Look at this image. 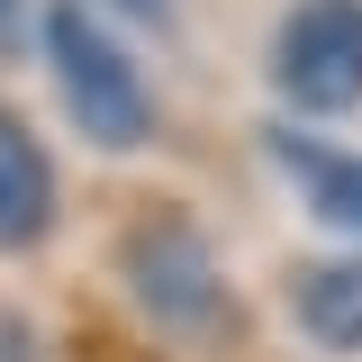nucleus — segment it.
<instances>
[{
  "label": "nucleus",
  "instance_id": "f257e3e1",
  "mask_svg": "<svg viewBox=\"0 0 362 362\" xmlns=\"http://www.w3.org/2000/svg\"><path fill=\"white\" fill-rule=\"evenodd\" d=\"M37 37H45V64H54V90H64L73 127L90 145H109V154H145L163 118H154V82H145V64L118 45V28L90 0H45Z\"/></svg>",
  "mask_w": 362,
  "mask_h": 362
},
{
  "label": "nucleus",
  "instance_id": "f03ea898",
  "mask_svg": "<svg viewBox=\"0 0 362 362\" xmlns=\"http://www.w3.org/2000/svg\"><path fill=\"white\" fill-rule=\"evenodd\" d=\"M118 272H127V299L145 308L154 335H173V344H226V335H235V281H226L218 245L190 218L127 226Z\"/></svg>",
  "mask_w": 362,
  "mask_h": 362
},
{
  "label": "nucleus",
  "instance_id": "7ed1b4c3",
  "mask_svg": "<svg viewBox=\"0 0 362 362\" xmlns=\"http://www.w3.org/2000/svg\"><path fill=\"white\" fill-rule=\"evenodd\" d=\"M272 90L299 118L362 109V0H299L272 37Z\"/></svg>",
  "mask_w": 362,
  "mask_h": 362
},
{
  "label": "nucleus",
  "instance_id": "20e7f679",
  "mask_svg": "<svg viewBox=\"0 0 362 362\" xmlns=\"http://www.w3.org/2000/svg\"><path fill=\"white\" fill-rule=\"evenodd\" d=\"M290 326L308 335L317 354L354 362L362 354V254H326L290 281Z\"/></svg>",
  "mask_w": 362,
  "mask_h": 362
},
{
  "label": "nucleus",
  "instance_id": "39448f33",
  "mask_svg": "<svg viewBox=\"0 0 362 362\" xmlns=\"http://www.w3.org/2000/svg\"><path fill=\"white\" fill-rule=\"evenodd\" d=\"M45 226H54V163L18 127V109H0V254L37 245Z\"/></svg>",
  "mask_w": 362,
  "mask_h": 362
},
{
  "label": "nucleus",
  "instance_id": "423d86ee",
  "mask_svg": "<svg viewBox=\"0 0 362 362\" xmlns=\"http://www.w3.org/2000/svg\"><path fill=\"white\" fill-rule=\"evenodd\" d=\"M281 163L299 173V199H308L317 218H335V226H354V235H362V154H326V145L281 136Z\"/></svg>",
  "mask_w": 362,
  "mask_h": 362
},
{
  "label": "nucleus",
  "instance_id": "0eeeda50",
  "mask_svg": "<svg viewBox=\"0 0 362 362\" xmlns=\"http://www.w3.org/2000/svg\"><path fill=\"white\" fill-rule=\"evenodd\" d=\"M118 28H173V0H109Z\"/></svg>",
  "mask_w": 362,
  "mask_h": 362
},
{
  "label": "nucleus",
  "instance_id": "6e6552de",
  "mask_svg": "<svg viewBox=\"0 0 362 362\" xmlns=\"http://www.w3.org/2000/svg\"><path fill=\"white\" fill-rule=\"evenodd\" d=\"M18 37H28V0H0V54H9Z\"/></svg>",
  "mask_w": 362,
  "mask_h": 362
}]
</instances>
